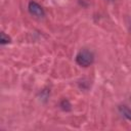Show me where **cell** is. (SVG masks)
I'll use <instances>...</instances> for the list:
<instances>
[{
  "mask_svg": "<svg viewBox=\"0 0 131 131\" xmlns=\"http://www.w3.org/2000/svg\"><path fill=\"white\" fill-rule=\"evenodd\" d=\"M10 42V38L8 37V36H6L5 35V33H1V37H0V43L2 44V45H4V44H7V43H9Z\"/></svg>",
  "mask_w": 131,
  "mask_h": 131,
  "instance_id": "obj_4",
  "label": "cell"
},
{
  "mask_svg": "<svg viewBox=\"0 0 131 131\" xmlns=\"http://www.w3.org/2000/svg\"><path fill=\"white\" fill-rule=\"evenodd\" d=\"M60 106H61V108L64 110V111H70V110H71V104H70L69 100H67V99H63V100L61 101Z\"/></svg>",
  "mask_w": 131,
  "mask_h": 131,
  "instance_id": "obj_5",
  "label": "cell"
},
{
  "mask_svg": "<svg viewBox=\"0 0 131 131\" xmlns=\"http://www.w3.org/2000/svg\"><path fill=\"white\" fill-rule=\"evenodd\" d=\"M119 112L121 113V115H122L124 118H126V119H128V120H131V110H130L128 106H126V105H121V106H119Z\"/></svg>",
  "mask_w": 131,
  "mask_h": 131,
  "instance_id": "obj_3",
  "label": "cell"
},
{
  "mask_svg": "<svg viewBox=\"0 0 131 131\" xmlns=\"http://www.w3.org/2000/svg\"><path fill=\"white\" fill-rule=\"evenodd\" d=\"M28 9H29V12L36 17H43L45 15L43 7L36 1H30L28 5Z\"/></svg>",
  "mask_w": 131,
  "mask_h": 131,
  "instance_id": "obj_2",
  "label": "cell"
},
{
  "mask_svg": "<svg viewBox=\"0 0 131 131\" xmlns=\"http://www.w3.org/2000/svg\"><path fill=\"white\" fill-rule=\"evenodd\" d=\"M94 60L93 53L88 49H82L76 56V61L81 67H89Z\"/></svg>",
  "mask_w": 131,
  "mask_h": 131,
  "instance_id": "obj_1",
  "label": "cell"
}]
</instances>
